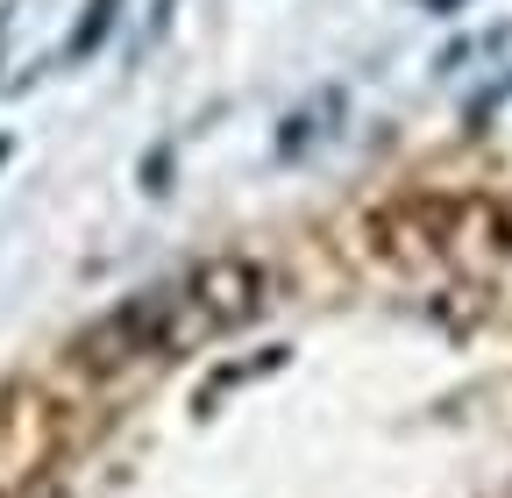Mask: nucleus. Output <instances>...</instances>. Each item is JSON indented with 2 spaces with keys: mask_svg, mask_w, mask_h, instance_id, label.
Listing matches in <instances>:
<instances>
[{
  "mask_svg": "<svg viewBox=\"0 0 512 498\" xmlns=\"http://www.w3.org/2000/svg\"><path fill=\"white\" fill-rule=\"evenodd\" d=\"M264 299H271V271L256 257H235L228 249V257H207V264H192L178 278H157L143 292H128L121 306H107L93 328H79L72 363L86 378H114V370H136V363L192 356V349L249 328L264 314Z\"/></svg>",
  "mask_w": 512,
  "mask_h": 498,
  "instance_id": "f257e3e1",
  "label": "nucleus"
},
{
  "mask_svg": "<svg viewBox=\"0 0 512 498\" xmlns=\"http://www.w3.org/2000/svg\"><path fill=\"white\" fill-rule=\"evenodd\" d=\"M342 86H320L313 100H299L292 114H285V129H278V157H306L313 143H328L335 129H342Z\"/></svg>",
  "mask_w": 512,
  "mask_h": 498,
  "instance_id": "f03ea898",
  "label": "nucleus"
},
{
  "mask_svg": "<svg viewBox=\"0 0 512 498\" xmlns=\"http://www.w3.org/2000/svg\"><path fill=\"white\" fill-rule=\"evenodd\" d=\"M491 57H498V65H512V22H498V29H484V36H463V43H448V50L434 57V72H441V79L484 72Z\"/></svg>",
  "mask_w": 512,
  "mask_h": 498,
  "instance_id": "7ed1b4c3",
  "label": "nucleus"
},
{
  "mask_svg": "<svg viewBox=\"0 0 512 498\" xmlns=\"http://www.w3.org/2000/svg\"><path fill=\"white\" fill-rule=\"evenodd\" d=\"M121 8H128V0H86L79 22H72V36H64V57H72V65H86V57L121 29Z\"/></svg>",
  "mask_w": 512,
  "mask_h": 498,
  "instance_id": "20e7f679",
  "label": "nucleus"
},
{
  "mask_svg": "<svg viewBox=\"0 0 512 498\" xmlns=\"http://www.w3.org/2000/svg\"><path fill=\"white\" fill-rule=\"evenodd\" d=\"M285 356H292V349H285V342H271L264 356H249V363H221L214 378L200 385V413H214V406H221V392H235V385H249V378H264V370H278Z\"/></svg>",
  "mask_w": 512,
  "mask_h": 498,
  "instance_id": "39448f33",
  "label": "nucleus"
},
{
  "mask_svg": "<svg viewBox=\"0 0 512 498\" xmlns=\"http://www.w3.org/2000/svg\"><path fill=\"white\" fill-rule=\"evenodd\" d=\"M427 8H434V15H456V8H463V0H427Z\"/></svg>",
  "mask_w": 512,
  "mask_h": 498,
  "instance_id": "423d86ee",
  "label": "nucleus"
}]
</instances>
